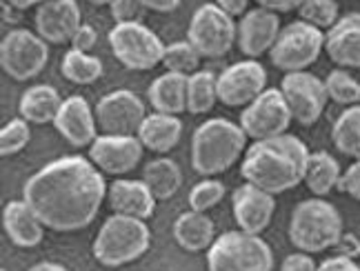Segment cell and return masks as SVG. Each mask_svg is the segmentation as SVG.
I'll return each instance as SVG.
<instances>
[{
    "label": "cell",
    "mask_w": 360,
    "mask_h": 271,
    "mask_svg": "<svg viewBox=\"0 0 360 271\" xmlns=\"http://www.w3.org/2000/svg\"><path fill=\"white\" fill-rule=\"evenodd\" d=\"M107 185L91 160L65 156L38 169L22 187V200L51 232H78L94 223Z\"/></svg>",
    "instance_id": "6da1fadb"
},
{
    "label": "cell",
    "mask_w": 360,
    "mask_h": 271,
    "mask_svg": "<svg viewBox=\"0 0 360 271\" xmlns=\"http://www.w3.org/2000/svg\"><path fill=\"white\" fill-rule=\"evenodd\" d=\"M307 162L309 149L304 143L296 136L283 133L249 147L243 158L240 173L245 183L278 196L304 183Z\"/></svg>",
    "instance_id": "7a4b0ae2"
},
{
    "label": "cell",
    "mask_w": 360,
    "mask_h": 271,
    "mask_svg": "<svg viewBox=\"0 0 360 271\" xmlns=\"http://www.w3.org/2000/svg\"><path fill=\"white\" fill-rule=\"evenodd\" d=\"M247 133L227 118H210L191 136V167L205 178L231 169L245 152Z\"/></svg>",
    "instance_id": "3957f363"
},
{
    "label": "cell",
    "mask_w": 360,
    "mask_h": 271,
    "mask_svg": "<svg viewBox=\"0 0 360 271\" xmlns=\"http://www.w3.org/2000/svg\"><path fill=\"white\" fill-rule=\"evenodd\" d=\"M289 240L304 253H321L336 247L342 238V216L323 198L302 200L289 220Z\"/></svg>",
    "instance_id": "277c9868"
},
{
    "label": "cell",
    "mask_w": 360,
    "mask_h": 271,
    "mask_svg": "<svg viewBox=\"0 0 360 271\" xmlns=\"http://www.w3.org/2000/svg\"><path fill=\"white\" fill-rule=\"evenodd\" d=\"M149 245L151 232L145 220L114 213L96 236L94 258L103 267H122L145 256Z\"/></svg>",
    "instance_id": "5b68a950"
},
{
    "label": "cell",
    "mask_w": 360,
    "mask_h": 271,
    "mask_svg": "<svg viewBox=\"0 0 360 271\" xmlns=\"http://www.w3.org/2000/svg\"><path fill=\"white\" fill-rule=\"evenodd\" d=\"M210 271H271L274 253L260 236L247 232H227L207 249Z\"/></svg>",
    "instance_id": "8992f818"
},
{
    "label": "cell",
    "mask_w": 360,
    "mask_h": 271,
    "mask_svg": "<svg viewBox=\"0 0 360 271\" xmlns=\"http://www.w3.org/2000/svg\"><path fill=\"white\" fill-rule=\"evenodd\" d=\"M325 51V32L318 27L296 20L283 27L269 51L271 65L285 74L307 72Z\"/></svg>",
    "instance_id": "52a82bcc"
},
{
    "label": "cell",
    "mask_w": 360,
    "mask_h": 271,
    "mask_svg": "<svg viewBox=\"0 0 360 271\" xmlns=\"http://www.w3.org/2000/svg\"><path fill=\"white\" fill-rule=\"evenodd\" d=\"M109 47L114 51V58L131 72L154 70L165 58L162 40L145 27L143 22L116 25L109 32Z\"/></svg>",
    "instance_id": "ba28073f"
},
{
    "label": "cell",
    "mask_w": 360,
    "mask_h": 271,
    "mask_svg": "<svg viewBox=\"0 0 360 271\" xmlns=\"http://www.w3.org/2000/svg\"><path fill=\"white\" fill-rule=\"evenodd\" d=\"M187 40L202 58H220L231 51L238 40V27L227 11L216 3L200 5L189 20Z\"/></svg>",
    "instance_id": "9c48e42d"
},
{
    "label": "cell",
    "mask_w": 360,
    "mask_h": 271,
    "mask_svg": "<svg viewBox=\"0 0 360 271\" xmlns=\"http://www.w3.org/2000/svg\"><path fill=\"white\" fill-rule=\"evenodd\" d=\"M47 60V43L30 29H11L0 43V67L18 83L36 78L45 70Z\"/></svg>",
    "instance_id": "30bf717a"
},
{
    "label": "cell",
    "mask_w": 360,
    "mask_h": 271,
    "mask_svg": "<svg viewBox=\"0 0 360 271\" xmlns=\"http://www.w3.org/2000/svg\"><path fill=\"white\" fill-rule=\"evenodd\" d=\"M292 112H289L287 100L281 89H265L260 96L249 103L240 114V127L247 133V138L254 143L269 140L276 136L287 133L292 125Z\"/></svg>",
    "instance_id": "8fae6325"
},
{
    "label": "cell",
    "mask_w": 360,
    "mask_h": 271,
    "mask_svg": "<svg viewBox=\"0 0 360 271\" xmlns=\"http://www.w3.org/2000/svg\"><path fill=\"white\" fill-rule=\"evenodd\" d=\"M96 125L105 136H138L147 110L138 93L129 89L109 91L96 103Z\"/></svg>",
    "instance_id": "7c38bea8"
},
{
    "label": "cell",
    "mask_w": 360,
    "mask_h": 271,
    "mask_svg": "<svg viewBox=\"0 0 360 271\" xmlns=\"http://www.w3.org/2000/svg\"><path fill=\"white\" fill-rule=\"evenodd\" d=\"M281 91L287 100L292 118L302 127H311L321 120L325 105H327V89L325 80L309 72H294L285 74Z\"/></svg>",
    "instance_id": "4fadbf2b"
},
{
    "label": "cell",
    "mask_w": 360,
    "mask_h": 271,
    "mask_svg": "<svg viewBox=\"0 0 360 271\" xmlns=\"http://www.w3.org/2000/svg\"><path fill=\"white\" fill-rule=\"evenodd\" d=\"M267 89V72L258 60H240L229 65L218 76V100L227 107H245Z\"/></svg>",
    "instance_id": "5bb4252c"
},
{
    "label": "cell",
    "mask_w": 360,
    "mask_h": 271,
    "mask_svg": "<svg viewBox=\"0 0 360 271\" xmlns=\"http://www.w3.org/2000/svg\"><path fill=\"white\" fill-rule=\"evenodd\" d=\"M143 143L138 136H98L89 147V160L109 176H124L143 158Z\"/></svg>",
    "instance_id": "9a60e30c"
},
{
    "label": "cell",
    "mask_w": 360,
    "mask_h": 271,
    "mask_svg": "<svg viewBox=\"0 0 360 271\" xmlns=\"http://www.w3.org/2000/svg\"><path fill=\"white\" fill-rule=\"evenodd\" d=\"M80 25L82 18L76 0H47L36 11V34L51 45L72 43Z\"/></svg>",
    "instance_id": "2e32d148"
},
{
    "label": "cell",
    "mask_w": 360,
    "mask_h": 271,
    "mask_svg": "<svg viewBox=\"0 0 360 271\" xmlns=\"http://www.w3.org/2000/svg\"><path fill=\"white\" fill-rule=\"evenodd\" d=\"M231 207H233V218H236L240 232L260 236L274 218L276 200L271 194L245 183L243 187H238L236 192H233Z\"/></svg>",
    "instance_id": "e0dca14e"
},
{
    "label": "cell",
    "mask_w": 360,
    "mask_h": 271,
    "mask_svg": "<svg viewBox=\"0 0 360 271\" xmlns=\"http://www.w3.org/2000/svg\"><path fill=\"white\" fill-rule=\"evenodd\" d=\"M278 34H281L278 13L262 7H254L238 22V47L245 56L256 60L262 53L271 51Z\"/></svg>",
    "instance_id": "ac0fdd59"
},
{
    "label": "cell",
    "mask_w": 360,
    "mask_h": 271,
    "mask_svg": "<svg viewBox=\"0 0 360 271\" xmlns=\"http://www.w3.org/2000/svg\"><path fill=\"white\" fill-rule=\"evenodd\" d=\"M53 127L72 147H91L96 136V114L82 96H69L53 120Z\"/></svg>",
    "instance_id": "d6986e66"
},
{
    "label": "cell",
    "mask_w": 360,
    "mask_h": 271,
    "mask_svg": "<svg viewBox=\"0 0 360 271\" xmlns=\"http://www.w3.org/2000/svg\"><path fill=\"white\" fill-rule=\"evenodd\" d=\"M325 51L340 70H360V13H345L327 29Z\"/></svg>",
    "instance_id": "ffe728a7"
},
{
    "label": "cell",
    "mask_w": 360,
    "mask_h": 271,
    "mask_svg": "<svg viewBox=\"0 0 360 271\" xmlns=\"http://www.w3.org/2000/svg\"><path fill=\"white\" fill-rule=\"evenodd\" d=\"M107 200L114 213L131 216V218L147 220L154 216L156 198L145 180H114L107 187Z\"/></svg>",
    "instance_id": "44dd1931"
},
{
    "label": "cell",
    "mask_w": 360,
    "mask_h": 271,
    "mask_svg": "<svg viewBox=\"0 0 360 271\" xmlns=\"http://www.w3.org/2000/svg\"><path fill=\"white\" fill-rule=\"evenodd\" d=\"M3 227L7 238L16 247L22 249H34L43 242L45 236V225L38 218L36 211L27 205L25 200H9L3 211Z\"/></svg>",
    "instance_id": "7402d4cb"
},
{
    "label": "cell",
    "mask_w": 360,
    "mask_h": 271,
    "mask_svg": "<svg viewBox=\"0 0 360 271\" xmlns=\"http://www.w3.org/2000/svg\"><path fill=\"white\" fill-rule=\"evenodd\" d=\"M187 80L189 76L176 72H165L158 76L147 89V98L154 112L169 116L187 112Z\"/></svg>",
    "instance_id": "603a6c76"
},
{
    "label": "cell",
    "mask_w": 360,
    "mask_h": 271,
    "mask_svg": "<svg viewBox=\"0 0 360 271\" xmlns=\"http://www.w3.org/2000/svg\"><path fill=\"white\" fill-rule=\"evenodd\" d=\"M174 238L178 242V247H183L185 251L198 253L205 251L214 245L216 240V227L214 220L202 211H185L180 213L174 223Z\"/></svg>",
    "instance_id": "cb8c5ba5"
},
{
    "label": "cell",
    "mask_w": 360,
    "mask_h": 271,
    "mask_svg": "<svg viewBox=\"0 0 360 271\" xmlns=\"http://www.w3.org/2000/svg\"><path fill=\"white\" fill-rule=\"evenodd\" d=\"M180 136H183V123H180L178 116L169 114H149L145 118V123L138 131V138H141L143 147L149 152L156 154H167L180 143Z\"/></svg>",
    "instance_id": "d4e9b609"
},
{
    "label": "cell",
    "mask_w": 360,
    "mask_h": 271,
    "mask_svg": "<svg viewBox=\"0 0 360 271\" xmlns=\"http://www.w3.org/2000/svg\"><path fill=\"white\" fill-rule=\"evenodd\" d=\"M60 107H63V98L56 89L49 85H34L20 96L18 112H20V118H25L27 123H34V125L51 123L53 125Z\"/></svg>",
    "instance_id": "484cf974"
},
{
    "label": "cell",
    "mask_w": 360,
    "mask_h": 271,
    "mask_svg": "<svg viewBox=\"0 0 360 271\" xmlns=\"http://www.w3.org/2000/svg\"><path fill=\"white\" fill-rule=\"evenodd\" d=\"M342 169L338 165V160L327 154V152H314L309 154L307 162V173H304V185L309 187V192L318 198L327 196L329 192H334L340 185Z\"/></svg>",
    "instance_id": "4316f807"
},
{
    "label": "cell",
    "mask_w": 360,
    "mask_h": 271,
    "mask_svg": "<svg viewBox=\"0 0 360 271\" xmlns=\"http://www.w3.org/2000/svg\"><path fill=\"white\" fill-rule=\"evenodd\" d=\"M143 180L156 200H169L183 185V171L172 158H156L143 169Z\"/></svg>",
    "instance_id": "83f0119b"
},
{
    "label": "cell",
    "mask_w": 360,
    "mask_h": 271,
    "mask_svg": "<svg viewBox=\"0 0 360 271\" xmlns=\"http://www.w3.org/2000/svg\"><path fill=\"white\" fill-rule=\"evenodd\" d=\"M218 103V76L212 72H196L187 80V112L189 114H210Z\"/></svg>",
    "instance_id": "f1b7e54d"
},
{
    "label": "cell",
    "mask_w": 360,
    "mask_h": 271,
    "mask_svg": "<svg viewBox=\"0 0 360 271\" xmlns=\"http://www.w3.org/2000/svg\"><path fill=\"white\" fill-rule=\"evenodd\" d=\"M331 138L340 154L360 160V105L345 107L331 129Z\"/></svg>",
    "instance_id": "f546056e"
},
{
    "label": "cell",
    "mask_w": 360,
    "mask_h": 271,
    "mask_svg": "<svg viewBox=\"0 0 360 271\" xmlns=\"http://www.w3.org/2000/svg\"><path fill=\"white\" fill-rule=\"evenodd\" d=\"M63 76L74 85H91L103 76V62L85 51L69 49L63 58Z\"/></svg>",
    "instance_id": "4dcf8cb0"
},
{
    "label": "cell",
    "mask_w": 360,
    "mask_h": 271,
    "mask_svg": "<svg viewBox=\"0 0 360 271\" xmlns=\"http://www.w3.org/2000/svg\"><path fill=\"white\" fill-rule=\"evenodd\" d=\"M200 60H202V56L198 53V49L189 43V40H176V43L167 45V49H165L162 65L167 67V72L191 76V74L200 72L198 70Z\"/></svg>",
    "instance_id": "1f68e13d"
},
{
    "label": "cell",
    "mask_w": 360,
    "mask_h": 271,
    "mask_svg": "<svg viewBox=\"0 0 360 271\" xmlns=\"http://www.w3.org/2000/svg\"><path fill=\"white\" fill-rule=\"evenodd\" d=\"M325 89L329 100H334L342 107H354L360 105V83L347 72V70H334L327 80H325Z\"/></svg>",
    "instance_id": "d6a6232c"
},
{
    "label": "cell",
    "mask_w": 360,
    "mask_h": 271,
    "mask_svg": "<svg viewBox=\"0 0 360 271\" xmlns=\"http://www.w3.org/2000/svg\"><path fill=\"white\" fill-rule=\"evenodd\" d=\"M296 11L300 20L309 22L323 32L331 29L340 18V9L336 0H302Z\"/></svg>",
    "instance_id": "836d02e7"
},
{
    "label": "cell",
    "mask_w": 360,
    "mask_h": 271,
    "mask_svg": "<svg viewBox=\"0 0 360 271\" xmlns=\"http://www.w3.org/2000/svg\"><path fill=\"white\" fill-rule=\"evenodd\" d=\"M32 131L30 123L25 118H13L0 129V154L3 156H16L18 152L30 145Z\"/></svg>",
    "instance_id": "e575fe53"
},
{
    "label": "cell",
    "mask_w": 360,
    "mask_h": 271,
    "mask_svg": "<svg viewBox=\"0 0 360 271\" xmlns=\"http://www.w3.org/2000/svg\"><path fill=\"white\" fill-rule=\"evenodd\" d=\"M225 198V185L216 178H205L196 183L189 192V207L193 211H210Z\"/></svg>",
    "instance_id": "d590c367"
},
{
    "label": "cell",
    "mask_w": 360,
    "mask_h": 271,
    "mask_svg": "<svg viewBox=\"0 0 360 271\" xmlns=\"http://www.w3.org/2000/svg\"><path fill=\"white\" fill-rule=\"evenodd\" d=\"M112 18L116 20V25H127V22H143L147 7L141 3V0H114L112 5Z\"/></svg>",
    "instance_id": "8d00e7d4"
},
{
    "label": "cell",
    "mask_w": 360,
    "mask_h": 271,
    "mask_svg": "<svg viewBox=\"0 0 360 271\" xmlns=\"http://www.w3.org/2000/svg\"><path fill=\"white\" fill-rule=\"evenodd\" d=\"M338 189L360 202V160H356L352 167H347V169L342 171V178H340Z\"/></svg>",
    "instance_id": "74e56055"
},
{
    "label": "cell",
    "mask_w": 360,
    "mask_h": 271,
    "mask_svg": "<svg viewBox=\"0 0 360 271\" xmlns=\"http://www.w3.org/2000/svg\"><path fill=\"white\" fill-rule=\"evenodd\" d=\"M96 40H98V34H96L94 27L82 22V25H80V29L76 32L74 40H72L69 45H72V49H76V51H85V53H89V51L94 49V45H96Z\"/></svg>",
    "instance_id": "f35d334b"
},
{
    "label": "cell",
    "mask_w": 360,
    "mask_h": 271,
    "mask_svg": "<svg viewBox=\"0 0 360 271\" xmlns=\"http://www.w3.org/2000/svg\"><path fill=\"white\" fill-rule=\"evenodd\" d=\"M281 271H318L316 263L311 260V253H289L281 265Z\"/></svg>",
    "instance_id": "ab89813d"
},
{
    "label": "cell",
    "mask_w": 360,
    "mask_h": 271,
    "mask_svg": "<svg viewBox=\"0 0 360 271\" xmlns=\"http://www.w3.org/2000/svg\"><path fill=\"white\" fill-rule=\"evenodd\" d=\"M318 271H360V265L354 263L349 256H334V258H327L323 265H318Z\"/></svg>",
    "instance_id": "60d3db41"
},
{
    "label": "cell",
    "mask_w": 360,
    "mask_h": 271,
    "mask_svg": "<svg viewBox=\"0 0 360 271\" xmlns=\"http://www.w3.org/2000/svg\"><path fill=\"white\" fill-rule=\"evenodd\" d=\"M302 0H256V5L262 9H269L276 13H285V11H294L300 7Z\"/></svg>",
    "instance_id": "b9f144b4"
},
{
    "label": "cell",
    "mask_w": 360,
    "mask_h": 271,
    "mask_svg": "<svg viewBox=\"0 0 360 271\" xmlns=\"http://www.w3.org/2000/svg\"><path fill=\"white\" fill-rule=\"evenodd\" d=\"M214 3L223 9V11H227L231 18H243L245 13L249 11L247 9V5H249V0H214Z\"/></svg>",
    "instance_id": "7bdbcfd3"
},
{
    "label": "cell",
    "mask_w": 360,
    "mask_h": 271,
    "mask_svg": "<svg viewBox=\"0 0 360 271\" xmlns=\"http://www.w3.org/2000/svg\"><path fill=\"white\" fill-rule=\"evenodd\" d=\"M141 3L147 7V11L169 13V11H174L180 5V0H141Z\"/></svg>",
    "instance_id": "ee69618b"
},
{
    "label": "cell",
    "mask_w": 360,
    "mask_h": 271,
    "mask_svg": "<svg viewBox=\"0 0 360 271\" xmlns=\"http://www.w3.org/2000/svg\"><path fill=\"white\" fill-rule=\"evenodd\" d=\"M7 3L13 7V9H30V7H40L43 3H47V0H7Z\"/></svg>",
    "instance_id": "f6af8a7d"
},
{
    "label": "cell",
    "mask_w": 360,
    "mask_h": 271,
    "mask_svg": "<svg viewBox=\"0 0 360 271\" xmlns=\"http://www.w3.org/2000/svg\"><path fill=\"white\" fill-rule=\"evenodd\" d=\"M30 271H67V269L58 263H40V265H34Z\"/></svg>",
    "instance_id": "bcb514c9"
},
{
    "label": "cell",
    "mask_w": 360,
    "mask_h": 271,
    "mask_svg": "<svg viewBox=\"0 0 360 271\" xmlns=\"http://www.w3.org/2000/svg\"><path fill=\"white\" fill-rule=\"evenodd\" d=\"M87 3H91V5H96V7H103V5H112L114 0H87Z\"/></svg>",
    "instance_id": "7dc6e473"
},
{
    "label": "cell",
    "mask_w": 360,
    "mask_h": 271,
    "mask_svg": "<svg viewBox=\"0 0 360 271\" xmlns=\"http://www.w3.org/2000/svg\"><path fill=\"white\" fill-rule=\"evenodd\" d=\"M3 271H5V269H3Z\"/></svg>",
    "instance_id": "c3c4849f"
}]
</instances>
